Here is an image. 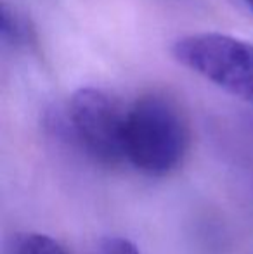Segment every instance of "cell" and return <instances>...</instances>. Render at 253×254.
Returning <instances> with one entry per match:
<instances>
[{
	"mask_svg": "<svg viewBox=\"0 0 253 254\" xmlns=\"http://www.w3.org/2000/svg\"><path fill=\"white\" fill-rule=\"evenodd\" d=\"M191 144L187 120L175 101L163 94L141 95L127 109L125 159L148 175L179 168Z\"/></svg>",
	"mask_w": 253,
	"mask_h": 254,
	"instance_id": "6da1fadb",
	"label": "cell"
},
{
	"mask_svg": "<svg viewBox=\"0 0 253 254\" xmlns=\"http://www.w3.org/2000/svg\"><path fill=\"white\" fill-rule=\"evenodd\" d=\"M179 64L253 104V44L222 33L186 35L173 42Z\"/></svg>",
	"mask_w": 253,
	"mask_h": 254,
	"instance_id": "7a4b0ae2",
	"label": "cell"
},
{
	"mask_svg": "<svg viewBox=\"0 0 253 254\" xmlns=\"http://www.w3.org/2000/svg\"><path fill=\"white\" fill-rule=\"evenodd\" d=\"M68 121L85 152L102 164L125 161L127 111L106 92L78 88L70 99Z\"/></svg>",
	"mask_w": 253,
	"mask_h": 254,
	"instance_id": "3957f363",
	"label": "cell"
},
{
	"mask_svg": "<svg viewBox=\"0 0 253 254\" xmlns=\"http://www.w3.org/2000/svg\"><path fill=\"white\" fill-rule=\"evenodd\" d=\"M2 38L7 45L14 49H28L37 45L33 28L30 26V21L19 14L16 9H10L7 3H2Z\"/></svg>",
	"mask_w": 253,
	"mask_h": 254,
	"instance_id": "277c9868",
	"label": "cell"
},
{
	"mask_svg": "<svg viewBox=\"0 0 253 254\" xmlns=\"http://www.w3.org/2000/svg\"><path fill=\"white\" fill-rule=\"evenodd\" d=\"M7 254H70L54 239L42 234L17 235L9 246Z\"/></svg>",
	"mask_w": 253,
	"mask_h": 254,
	"instance_id": "5b68a950",
	"label": "cell"
},
{
	"mask_svg": "<svg viewBox=\"0 0 253 254\" xmlns=\"http://www.w3.org/2000/svg\"><path fill=\"white\" fill-rule=\"evenodd\" d=\"M99 254H141V251L130 239L109 235L102 239L99 244Z\"/></svg>",
	"mask_w": 253,
	"mask_h": 254,
	"instance_id": "8992f818",
	"label": "cell"
},
{
	"mask_svg": "<svg viewBox=\"0 0 253 254\" xmlns=\"http://www.w3.org/2000/svg\"><path fill=\"white\" fill-rule=\"evenodd\" d=\"M245 2H247V5L253 10V0H245Z\"/></svg>",
	"mask_w": 253,
	"mask_h": 254,
	"instance_id": "52a82bcc",
	"label": "cell"
}]
</instances>
